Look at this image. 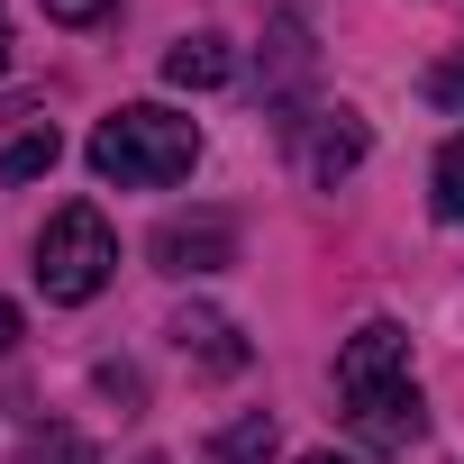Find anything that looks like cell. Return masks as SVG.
Here are the masks:
<instances>
[{"label": "cell", "instance_id": "cell-1", "mask_svg": "<svg viewBox=\"0 0 464 464\" xmlns=\"http://www.w3.org/2000/svg\"><path fill=\"white\" fill-rule=\"evenodd\" d=\"M191 164H200V128L182 110H164V101H128V110H110L92 128V173L119 182V191H164Z\"/></svg>", "mask_w": 464, "mask_h": 464}, {"label": "cell", "instance_id": "cell-2", "mask_svg": "<svg viewBox=\"0 0 464 464\" xmlns=\"http://www.w3.org/2000/svg\"><path fill=\"white\" fill-rule=\"evenodd\" d=\"M110 274H119V237H110V218H101L92 200H64V209L46 218V237H37V292L73 310V301L110 292Z\"/></svg>", "mask_w": 464, "mask_h": 464}, {"label": "cell", "instance_id": "cell-3", "mask_svg": "<svg viewBox=\"0 0 464 464\" xmlns=\"http://www.w3.org/2000/svg\"><path fill=\"white\" fill-rule=\"evenodd\" d=\"M410 382V337L392 328V319H364L346 346H337V401L355 410V401H382V392H401Z\"/></svg>", "mask_w": 464, "mask_h": 464}, {"label": "cell", "instance_id": "cell-4", "mask_svg": "<svg viewBox=\"0 0 464 464\" xmlns=\"http://www.w3.org/2000/svg\"><path fill=\"white\" fill-rule=\"evenodd\" d=\"M146 256H155L164 274H218V265H237V218H227V209H200V218H164Z\"/></svg>", "mask_w": 464, "mask_h": 464}, {"label": "cell", "instance_id": "cell-5", "mask_svg": "<svg viewBox=\"0 0 464 464\" xmlns=\"http://www.w3.org/2000/svg\"><path fill=\"white\" fill-rule=\"evenodd\" d=\"M301 128H310V119H301ZM364 155H373V137H364L355 110H319V128L301 137V173H310V182H346Z\"/></svg>", "mask_w": 464, "mask_h": 464}, {"label": "cell", "instance_id": "cell-6", "mask_svg": "<svg viewBox=\"0 0 464 464\" xmlns=\"http://www.w3.org/2000/svg\"><path fill=\"white\" fill-rule=\"evenodd\" d=\"M173 346H182L200 373H246V337H237V319H218V310H200V301L173 319Z\"/></svg>", "mask_w": 464, "mask_h": 464}, {"label": "cell", "instance_id": "cell-7", "mask_svg": "<svg viewBox=\"0 0 464 464\" xmlns=\"http://www.w3.org/2000/svg\"><path fill=\"white\" fill-rule=\"evenodd\" d=\"M419 419H428V410H419V382H401V392H382V401H355V410H346V428H355L364 446H382V455H392V446H410V437H419Z\"/></svg>", "mask_w": 464, "mask_h": 464}, {"label": "cell", "instance_id": "cell-8", "mask_svg": "<svg viewBox=\"0 0 464 464\" xmlns=\"http://www.w3.org/2000/svg\"><path fill=\"white\" fill-rule=\"evenodd\" d=\"M227 73H237L227 37H173V46H164V82H173V92H218Z\"/></svg>", "mask_w": 464, "mask_h": 464}, {"label": "cell", "instance_id": "cell-9", "mask_svg": "<svg viewBox=\"0 0 464 464\" xmlns=\"http://www.w3.org/2000/svg\"><path fill=\"white\" fill-rule=\"evenodd\" d=\"M55 155H64V137L37 119V128H19L10 146H0V182H37V173H55Z\"/></svg>", "mask_w": 464, "mask_h": 464}, {"label": "cell", "instance_id": "cell-10", "mask_svg": "<svg viewBox=\"0 0 464 464\" xmlns=\"http://www.w3.org/2000/svg\"><path fill=\"white\" fill-rule=\"evenodd\" d=\"M274 446H283V428H274L265 410H256V419H237V428H218V437H209V455H218V464H274Z\"/></svg>", "mask_w": 464, "mask_h": 464}, {"label": "cell", "instance_id": "cell-11", "mask_svg": "<svg viewBox=\"0 0 464 464\" xmlns=\"http://www.w3.org/2000/svg\"><path fill=\"white\" fill-rule=\"evenodd\" d=\"M19 464H101V455H92V437H82V428H28Z\"/></svg>", "mask_w": 464, "mask_h": 464}, {"label": "cell", "instance_id": "cell-12", "mask_svg": "<svg viewBox=\"0 0 464 464\" xmlns=\"http://www.w3.org/2000/svg\"><path fill=\"white\" fill-rule=\"evenodd\" d=\"M428 209H437V218H464V128H455L446 155H437V191H428Z\"/></svg>", "mask_w": 464, "mask_h": 464}, {"label": "cell", "instance_id": "cell-13", "mask_svg": "<svg viewBox=\"0 0 464 464\" xmlns=\"http://www.w3.org/2000/svg\"><path fill=\"white\" fill-rule=\"evenodd\" d=\"M419 92H428V101H437V110H464V46H455V55H437V64H428V82H419Z\"/></svg>", "mask_w": 464, "mask_h": 464}, {"label": "cell", "instance_id": "cell-14", "mask_svg": "<svg viewBox=\"0 0 464 464\" xmlns=\"http://www.w3.org/2000/svg\"><path fill=\"white\" fill-rule=\"evenodd\" d=\"M110 10H119V0H46V19H55V28H101Z\"/></svg>", "mask_w": 464, "mask_h": 464}, {"label": "cell", "instance_id": "cell-15", "mask_svg": "<svg viewBox=\"0 0 464 464\" xmlns=\"http://www.w3.org/2000/svg\"><path fill=\"white\" fill-rule=\"evenodd\" d=\"M19 346V301H0V355Z\"/></svg>", "mask_w": 464, "mask_h": 464}, {"label": "cell", "instance_id": "cell-16", "mask_svg": "<svg viewBox=\"0 0 464 464\" xmlns=\"http://www.w3.org/2000/svg\"><path fill=\"white\" fill-rule=\"evenodd\" d=\"M0 73H10V10H0Z\"/></svg>", "mask_w": 464, "mask_h": 464}, {"label": "cell", "instance_id": "cell-17", "mask_svg": "<svg viewBox=\"0 0 464 464\" xmlns=\"http://www.w3.org/2000/svg\"><path fill=\"white\" fill-rule=\"evenodd\" d=\"M301 464H346V455H301Z\"/></svg>", "mask_w": 464, "mask_h": 464}, {"label": "cell", "instance_id": "cell-18", "mask_svg": "<svg viewBox=\"0 0 464 464\" xmlns=\"http://www.w3.org/2000/svg\"><path fill=\"white\" fill-rule=\"evenodd\" d=\"M146 464H164V455H146Z\"/></svg>", "mask_w": 464, "mask_h": 464}]
</instances>
